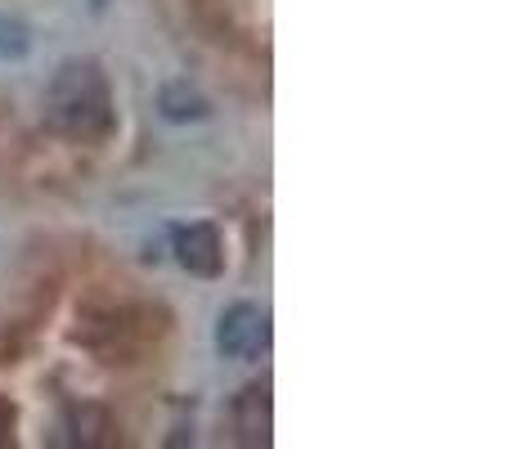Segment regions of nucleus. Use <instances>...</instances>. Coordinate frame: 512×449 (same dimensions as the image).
<instances>
[{"mask_svg":"<svg viewBox=\"0 0 512 449\" xmlns=\"http://www.w3.org/2000/svg\"><path fill=\"white\" fill-rule=\"evenodd\" d=\"M45 126L59 140L99 149L117 135V99L99 59H63L45 90Z\"/></svg>","mask_w":512,"mask_h":449,"instance_id":"1","label":"nucleus"},{"mask_svg":"<svg viewBox=\"0 0 512 449\" xmlns=\"http://www.w3.org/2000/svg\"><path fill=\"white\" fill-rule=\"evenodd\" d=\"M171 333V310L162 301H90L81 306L72 342L99 364H140Z\"/></svg>","mask_w":512,"mask_h":449,"instance_id":"2","label":"nucleus"},{"mask_svg":"<svg viewBox=\"0 0 512 449\" xmlns=\"http://www.w3.org/2000/svg\"><path fill=\"white\" fill-rule=\"evenodd\" d=\"M216 351L225 360H256L270 351V315L256 301H234L221 310L216 324Z\"/></svg>","mask_w":512,"mask_h":449,"instance_id":"3","label":"nucleus"},{"mask_svg":"<svg viewBox=\"0 0 512 449\" xmlns=\"http://www.w3.org/2000/svg\"><path fill=\"white\" fill-rule=\"evenodd\" d=\"M171 252L194 279H221L225 274V238L216 221H194L171 229Z\"/></svg>","mask_w":512,"mask_h":449,"instance_id":"4","label":"nucleus"},{"mask_svg":"<svg viewBox=\"0 0 512 449\" xmlns=\"http://www.w3.org/2000/svg\"><path fill=\"white\" fill-rule=\"evenodd\" d=\"M63 432H68V445H81V449L122 445V427H117L113 409L95 405V400H72V405L63 409Z\"/></svg>","mask_w":512,"mask_h":449,"instance_id":"5","label":"nucleus"},{"mask_svg":"<svg viewBox=\"0 0 512 449\" xmlns=\"http://www.w3.org/2000/svg\"><path fill=\"white\" fill-rule=\"evenodd\" d=\"M234 418V441L248 449L270 445V427H274V409H270V382H248L230 405Z\"/></svg>","mask_w":512,"mask_h":449,"instance_id":"6","label":"nucleus"},{"mask_svg":"<svg viewBox=\"0 0 512 449\" xmlns=\"http://www.w3.org/2000/svg\"><path fill=\"white\" fill-rule=\"evenodd\" d=\"M158 113L167 117V122H176V126L207 122V117H212V99H207L194 81L180 77V81H167V86L158 90Z\"/></svg>","mask_w":512,"mask_h":449,"instance_id":"7","label":"nucleus"},{"mask_svg":"<svg viewBox=\"0 0 512 449\" xmlns=\"http://www.w3.org/2000/svg\"><path fill=\"white\" fill-rule=\"evenodd\" d=\"M0 54H9V59H23L27 54V27L5 14H0Z\"/></svg>","mask_w":512,"mask_h":449,"instance_id":"8","label":"nucleus"},{"mask_svg":"<svg viewBox=\"0 0 512 449\" xmlns=\"http://www.w3.org/2000/svg\"><path fill=\"white\" fill-rule=\"evenodd\" d=\"M14 432H18V405L9 396H0V449L14 445Z\"/></svg>","mask_w":512,"mask_h":449,"instance_id":"9","label":"nucleus"},{"mask_svg":"<svg viewBox=\"0 0 512 449\" xmlns=\"http://www.w3.org/2000/svg\"><path fill=\"white\" fill-rule=\"evenodd\" d=\"M90 9H95V14H104V9H108V0H90Z\"/></svg>","mask_w":512,"mask_h":449,"instance_id":"10","label":"nucleus"},{"mask_svg":"<svg viewBox=\"0 0 512 449\" xmlns=\"http://www.w3.org/2000/svg\"><path fill=\"white\" fill-rule=\"evenodd\" d=\"M198 5H203V9H207V5H221V0H198Z\"/></svg>","mask_w":512,"mask_h":449,"instance_id":"11","label":"nucleus"}]
</instances>
